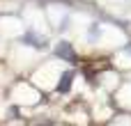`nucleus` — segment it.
Listing matches in <instances>:
<instances>
[{
  "label": "nucleus",
  "mask_w": 131,
  "mask_h": 126,
  "mask_svg": "<svg viewBox=\"0 0 131 126\" xmlns=\"http://www.w3.org/2000/svg\"><path fill=\"white\" fill-rule=\"evenodd\" d=\"M55 55H58V57H62V60H67V62H76V53H74V48H71L67 41H60V44H58Z\"/></svg>",
  "instance_id": "obj_1"
},
{
  "label": "nucleus",
  "mask_w": 131,
  "mask_h": 126,
  "mask_svg": "<svg viewBox=\"0 0 131 126\" xmlns=\"http://www.w3.org/2000/svg\"><path fill=\"white\" fill-rule=\"evenodd\" d=\"M71 83H74V73H71V71H64V73L60 76V85H58V92H60V94H67V92L71 90Z\"/></svg>",
  "instance_id": "obj_2"
},
{
  "label": "nucleus",
  "mask_w": 131,
  "mask_h": 126,
  "mask_svg": "<svg viewBox=\"0 0 131 126\" xmlns=\"http://www.w3.org/2000/svg\"><path fill=\"white\" fill-rule=\"evenodd\" d=\"M23 41H25L28 46H37V48H44V39H41V37H37L35 32H28V34L23 37Z\"/></svg>",
  "instance_id": "obj_3"
},
{
  "label": "nucleus",
  "mask_w": 131,
  "mask_h": 126,
  "mask_svg": "<svg viewBox=\"0 0 131 126\" xmlns=\"http://www.w3.org/2000/svg\"><path fill=\"white\" fill-rule=\"evenodd\" d=\"M127 53H131V46H129V48H127Z\"/></svg>",
  "instance_id": "obj_4"
}]
</instances>
